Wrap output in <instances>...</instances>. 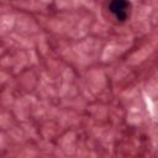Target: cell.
<instances>
[{
	"instance_id": "cell-1",
	"label": "cell",
	"mask_w": 158,
	"mask_h": 158,
	"mask_svg": "<svg viewBox=\"0 0 158 158\" xmlns=\"http://www.w3.org/2000/svg\"><path fill=\"white\" fill-rule=\"evenodd\" d=\"M110 11L120 21H125L130 12V4L127 0H111Z\"/></svg>"
}]
</instances>
